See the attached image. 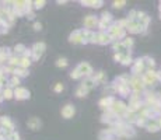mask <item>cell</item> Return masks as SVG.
Segmentation results:
<instances>
[{
	"label": "cell",
	"mask_w": 161,
	"mask_h": 140,
	"mask_svg": "<svg viewBox=\"0 0 161 140\" xmlns=\"http://www.w3.org/2000/svg\"><path fill=\"white\" fill-rule=\"evenodd\" d=\"M97 24H98V20L95 18L94 16H87L84 18V25H86V28H87L88 31H91L92 28H95Z\"/></svg>",
	"instance_id": "obj_8"
},
{
	"label": "cell",
	"mask_w": 161,
	"mask_h": 140,
	"mask_svg": "<svg viewBox=\"0 0 161 140\" xmlns=\"http://www.w3.org/2000/svg\"><path fill=\"white\" fill-rule=\"evenodd\" d=\"M34 29L35 31H41V29H42V25H41L39 23H35L34 24Z\"/></svg>",
	"instance_id": "obj_25"
},
{
	"label": "cell",
	"mask_w": 161,
	"mask_h": 140,
	"mask_svg": "<svg viewBox=\"0 0 161 140\" xmlns=\"http://www.w3.org/2000/svg\"><path fill=\"white\" fill-rule=\"evenodd\" d=\"M114 102H115V100L112 97H108V98L105 97V98H102V100L100 101V105L102 106V108H111Z\"/></svg>",
	"instance_id": "obj_13"
},
{
	"label": "cell",
	"mask_w": 161,
	"mask_h": 140,
	"mask_svg": "<svg viewBox=\"0 0 161 140\" xmlns=\"http://www.w3.org/2000/svg\"><path fill=\"white\" fill-rule=\"evenodd\" d=\"M44 50H45V44L44 42H37L34 46H32L31 52L34 53V59H38L41 55L44 53Z\"/></svg>",
	"instance_id": "obj_6"
},
{
	"label": "cell",
	"mask_w": 161,
	"mask_h": 140,
	"mask_svg": "<svg viewBox=\"0 0 161 140\" xmlns=\"http://www.w3.org/2000/svg\"><path fill=\"white\" fill-rule=\"evenodd\" d=\"M123 45H125V48H127V46H133V41L130 39V38H127L126 41H123Z\"/></svg>",
	"instance_id": "obj_23"
},
{
	"label": "cell",
	"mask_w": 161,
	"mask_h": 140,
	"mask_svg": "<svg viewBox=\"0 0 161 140\" xmlns=\"http://www.w3.org/2000/svg\"><path fill=\"white\" fill-rule=\"evenodd\" d=\"M125 4H126L125 2H114V7L115 8H122Z\"/></svg>",
	"instance_id": "obj_22"
},
{
	"label": "cell",
	"mask_w": 161,
	"mask_h": 140,
	"mask_svg": "<svg viewBox=\"0 0 161 140\" xmlns=\"http://www.w3.org/2000/svg\"><path fill=\"white\" fill-rule=\"evenodd\" d=\"M111 109L114 111V115H122L123 112H126L127 111V108L125 106V104L123 102H118V101H115L114 104H112V106H111Z\"/></svg>",
	"instance_id": "obj_4"
},
{
	"label": "cell",
	"mask_w": 161,
	"mask_h": 140,
	"mask_svg": "<svg viewBox=\"0 0 161 140\" xmlns=\"http://www.w3.org/2000/svg\"><path fill=\"white\" fill-rule=\"evenodd\" d=\"M70 77H71V79H80V77H83V76H81V73H80L79 70L74 69V71H71V73H70Z\"/></svg>",
	"instance_id": "obj_20"
},
{
	"label": "cell",
	"mask_w": 161,
	"mask_h": 140,
	"mask_svg": "<svg viewBox=\"0 0 161 140\" xmlns=\"http://www.w3.org/2000/svg\"><path fill=\"white\" fill-rule=\"evenodd\" d=\"M16 74H17V76L25 77L27 76V69H24V67H18V69L16 70Z\"/></svg>",
	"instance_id": "obj_19"
},
{
	"label": "cell",
	"mask_w": 161,
	"mask_h": 140,
	"mask_svg": "<svg viewBox=\"0 0 161 140\" xmlns=\"http://www.w3.org/2000/svg\"><path fill=\"white\" fill-rule=\"evenodd\" d=\"M70 42L73 44H81L84 42V32L83 31H74L70 35Z\"/></svg>",
	"instance_id": "obj_7"
},
{
	"label": "cell",
	"mask_w": 161,
	"mask_h": 140,
	"mask_svg": "<svg viewBox=\"0 0 161 140\" xmlns=\"http://www.w3.org/2000/svg\"><path fill=\"white\" fill-rule=\"evenodd\" d=\"M67 59L66 58H59L58 60H56V66L58 67H66L67 66Z\"/></svg>",
	"instance_id": "obj_17"
},
{
	"label": "cell",
	"mask_w": 161,
	"mask_h": 140,
	"mask_svg": "<svg viewBox=\"0 0 161 140\" xmlns=\"http://www.w3.org/2000/svg\"><path fill=\"white\" fill-rule=\"evenodd\" d=\"M87 93H88V88L84 87L83 84L76 90V95H77V97H86V95H87Z\"/></svg>",
	"instance_id": "obj_14"
},
{
	"label": "cell",
	"mask_w": 161,
	"mask_h": 140,
	"mask_svg": "<svg viewBox=\"0 0 161 140\" xmlns=\"http://www.w3.org/2000/svg\"><path fill=\"white\" fill-rule=\"evenodd\" d=\"M119 62H121L122 65H130V63H132V58H130L127 53H125V55L121 56V60H119Z\"/></svg>",
	"instance_id": "obj_15"
},
{
	"label": "cell",
	"mask_w": 161,
	"mask_h": 140,
	"mask_svg": "<svg viewBox=\"0 0 161 140\" xmlns=\"http://www.w3.org/2000/svg\"><path fill=\"white\" fill-rule=\"evenodd\" d=\"M34 4H35V8H42L44 4H45V2H35Z\"/></svg>",
	"instance_id": "obj_24"
},
{
	"label": "cell",
	"mask_w": 161,
	"mask_h": 140,
	"mask_svg": "<svg viewBox=\"0 0 161 140\" xmlns=\"http://www.w3.org/2000/svg\"><path fill=\"white\" fill-rule=\"evenodd\" d=\"M146 127H147V130H150V132H157V130L160 129L158 126V121L157 119H148L147 123H146Z\"/></svg>",
	"instance_id": "obj_11"
},
{
	"label": "cell",
	"mask_w": 161,
	"mask_h": 140,
	"mask_svg": "<svg viewBox=\"0 0 161 140\" xmlns=\"http://www.w3.org/2000/svg\"><path fill=\"white\" fill-rule=\"evenodd\" d=\"M144 62H143V59H138V60H136V63H135V66H133V69H132V71L133 73H140V71H143L144 70Z\"/></svg>",
	"instance_id": "obj_12"
},
{
	"label": "cell",
	"mask_w": 161,
	"mask_h": 140,
	"mask_svg": "<svg viewBox=\"0 0 161 140\" xmlns=\"http://www.w3.org/2000/svg\"><path fill=\"white\" fill-rule=\"evenodd\" d=\"M27 125H28V127L29 129H32V130H38L41 127V121L38 118H31V119H28V122H27Z\"/></svg>",
	"instance_id": "obj_10"
},
{
	"label": "cell",
	"mask_w": 161,
	"mask_h": 140,
	"mask_svg": "<svg viewBox=\"0 0 161 140\" xmlns=\"http://www.w3.org/2000/svg\"><path fill=\"white\" fill-rule=\"evenodd\" d=\"M29 65H31V59H28V58H21V59H20V67L27 69Z\"/></svg>",
	"instance_id": "obj_16"
},
{
	"label": "cell",
	"mask_w": 161,
	"mask_h": 140,
	"mask_svg": "<svg viewBox=\"0 0 161 140\" xmlns=\"http://www.w3.org/2000/svg\"><path fill=\"white\" fill-rule=\"evenodd\" d=\"M14 95H16L17 100H27V98H29V91L25 90V88H23V87H17Z\"/></svg>",
	"instance_id": "obj_9"
},
{
	"label": "cell",
	"mask_w": 161,
	"mask_h": 140,
	"mask_svg": "<svg viewBox=\"0 0 161 140\" xmlns=\"http://www.w3.org/2000/svg\"><path fill=\"white\" fill-rule=\"evenodd\" d=\"M63 84H62V83H56V86H55V88H53V90L56 91V93H60V91H63Z\"/></svg>",
	"instance_id": "obj_21"
},
{
	"label": "cell",
	"mask_w": 161,
	"mask_h": 140,
	"mask_svg": "<svg viewBox=\"0 0 161 140\" xmlns=\"http://www.w3.org/2000/svg\"><path fill=\"white\" fill-rule=\"evenodd\" d=\"M158 81H161V73H157L153 70H148L143 77V83L146 86H156Z\"/></svg>",
	"instance_id": "obj_1"
},
{
	"label": "cell",
	"mask_w": 161,
	"mask_h": 140,
	"mask_svg": "<svg viewBox=\"0 0 161 140\" xmlns=\"http://www.w3.org/2000/svg\"><path fill=\"white\" fill-rule=\"evenodd\" d=\"M112 41V37L109 34H105V32H100V34L95 35V42L101 44V45H105V44H109Z\"/></svg>",
	"instance_id": "obj_3"
},
{
	"label": "cell",
	"mask_w": 161,
	"mask_h": 140,
	"mask_svg": "<svg viewBox=\"0 0 161 140\" xmlns=\"http://www.w3.org/2000/svg\"><path fill=\"white\" fill-rule=\"evenodd\" d=\"M81 4H90V7H101L102 2H81Z\"/></svg>",
	"instance_id": "obj_18"
},
{
	"label": "cell",
	"mask_w": 161,
	"mask_h": 140,
	"mask_svg": "<svg viewBox=\"0 0 161 140\" xmlns=\"http://www.w3.org/2000/svg\"><path fill=\"white\" fill-rule=\"evenodd\" d=\"M77 70L81 73V76H87V77H90L91 76V73H92V69H91V66L87 63V62H83V63H80L79 66L76 67Z\"/></svg>",
	"instance_id": "obj_5"
},
{
	"label": "cell",
	"mask_w": 161,
	"mask_h": 140,
	"mask_svg": "<svg viewBox=\"0 0 161 140\" xmlns=\"http://www.w3.org/2000/svg\"><path fill=\"white\" fill-rule=\"evenodd\" d=\"M62 117L65 119H70L74 117V114H76V109H74V106L71 105V104H66V105L62 108Z\"/></svg>",
	"instance_id": "obj_2"
}]
</instances>
